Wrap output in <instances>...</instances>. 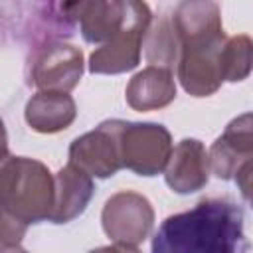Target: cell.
<instances>
[{
    "instance_id": "2e32d148",
    "label": "cell",
    "mask_w": 253,
    "mask_h": 253,
    "mask_svg": "<svg viewBox=\"0 0 253 253\" xmlns=\"http://www.w3.org/2000/svg\"><path fill=\"white\" fill-rule=\"evenodd\" d=\"M253 71V40L247 34L227 38L221 51V77L223 81L237 83Z\"/></svg>"
},
{
    "instance_id": "5bb4252c",
    "label": "cell",
    "mask_w": 253,
    "mask_h": 253,
    "mask_svg": "<svg viewBox=\"0 0 253 253\" xmlns=\"http://www.w3.org/2000/svg\"><path fill=\"white\" fill-rule=\"evenodd\" d=\"M125 99L134 111H156L176 99V81L170 69L148 65L128 81Z\"/></svg>"
},
{
    "instance_id": "6da1fadb",
    "label": "cell",
    "mask_w": 253,
    "mask_h": 253,
    "mask_svg": "<svg viewBox=\"0 0 253 253\" xmlns=\"http://www.w3.org/2000/svg\"><path fill=\"white\" fill-rule=\"evenodd\" d=\"M152 253H247L241 208L225 198H206L168 215L152 235Z\"/></svg>"
},
{
    "instance_id": "d6986e66",
    "label": "cell",
    "mask_w": 253,
    "mask_h": 253,
    "mask_svg": "<svg viewBox=\"0 0 253 253\" xmlns=\"http://www.w3.org/2000/svg\"><path fill=\"white\" fill-rule=\"evenodd\" d=\"M89 253H140L138 247L134 245H123V243H113V245H105V247H97Z\"/></svg>"
},
{
    "instance_id": "ffe728a7",
    "label": "cell",
    "mask_w": 253,
    "mask_h": 253,
    "mask_svg": "<svg viewBox=\"0 0 253 253\" xmlns=\"http://www.w3.org/2000/svg\"><path fill=\"white\" fill-rule=\"evenodd\" d=\"M2 253H28L20 245H2Z\"/></svg>"
},
{
    "instance_id": "4fadbf2b",
    "label": "cell",
    "mask_w": 253,
    "mask_h": 253,
    "mask_svg": "<svg viewBox=\"0 0 253 253\" xmlns=\"http://www.w3.org/2000/svg\"><path fill=\"white\" fill-rule=\"evenodd\" d=\"M77 117V105L69 93L38 91L30 97L24 109L28 126L42 134H55L71 126Z\"/></svg>"
},
{
    "instance_id": "8992f818",
    "label": "cell",
    "mask_w": 253,
    "mask_h": 253,
    "mask_svg": "<svg viewBox=\"0 0 253 253\" xmlns=\"http://www.w3.org/2000/svg\"><path fill=\"white\" fill-rule=\"evenodd\" d=\"M172 134L158 123H123V168L138 176H156L166 170L172 156Z\"/></svg>"
},
{
    "instance_id": "3957f363",
    "label": "cell",
    "mask_w": 253,
    "mask_h": 253,
    "mask_svg": "<svg viewBox=\"0 0 253 253\" xmlns=\"http://www.w3.org/2000/svg\"><path fill=\"white\" fill-rule=\"evenodd\" d=\"M2 215L26 225L49 221L55 206V176L49 168L28 156H6L0 168Z\"/></svg>"
},
{
    "instance_id": "ba28073f",
    "label": "cell",
    "mask_w": 253,
    "mask_h": 253,
    "mask_svg": "<svg viewBox=\"0 0 253 253\" xmlns=\"http://www.w3.org/2000/svg\"><path fill=\"white\" fill-rule=\"evenodd\" d=\"M121 119L103 121L93 130L77 136L69 146V164L81 168L91 178H111L123 168Z\"/></svg>"
},
{
    "instance_id": "30bf717a",
    "label": "cell",
    "mask_w": 253,
    "mask_h": 253,
    "mask_svg": "<svg viewBox=\"0 0 253 253\" xmlns=\"http://www.w3.org/2000/svg\"><path fill=\"white\" fill-rule=\"evenodd\" d=\"M210 154L202 140L182 138L168 160L164 180L176 194H194L210 180Z\"/></svg>"
},
{
    "instance_id": "8fae6325",
    "label": "cell",
    "mask_w": 253,
    "mask_h": 253,
    "mask_svg": "<svg viewBox=\"0 0 253 253\" xmlns=\"http://www.w3.org/2000/svg\"><path fill=\"white\" fill-rule=\"evenodd\" d=\"M67 10L75 22L85 42L105 45L111 42L126 24L128 18V0H95V2H77L67 4Z\"/></svg>"
},
{
    "instance_id": "5b68a950",
    "label": "cell",
    "mask_w": 253,
    "mask_h": 253,
    "mask_svg": "<svg viewBox=\"0 0 253 253\" xmlns=\"http://www.w3.org/2000/svg\"><path fill=\"white\" fill-rule=\"evenodd\" d=\"M83 51L73 43L55 40L34 47L28 61V83L38 91L69 93L83 75Z\"/></svg>"
},
{
    "instance_id": "7a4b0ae2",
    "label": "cell",
    "mask_w": 253,
    "mask_h": 253,
    "mask_svg": "<svg viewBox=\"0 0 253 253\" xmlns=\"http://www.w3.org/2000/svg\"><path fill=\"white\" fill-rule=\"evenodd\" d=\"M180 43L176 73L182 89L192 97H210L221 83V51L227 36L215 2H180L172 12Z\"/></svg>"
},
{
    "instance_id": "52a82bcc",
    "label": "cell",
    "mask_w": 253,
    "mask_h": 253,
    "mask_svg": "<svg viewBox=\"0 0 253 253\" xmlns=\"http://www.w3.org/2000/svg\"><path fill=\"white\" fill-rule=\"evenodd\" d=\"M101 225L113 243L136 247L154 227V208L146 196L132 190H121L105 202Z\"/></svg>"
},
{
    "instance_id": "7c38bea8",
    "label": "cell",
    "mask_w": 253,
    "mask_h": 253,
    "mask_svg": "<svg viewBox=\"0 0 253 253\" xmlns=\"http://www.w3.org/2000/svg\"><path fill=\"white\" fill-rule=\"evenodd\" d=\"M93 192V178L87 172L73 164L59 168L55 174V206L49 221L69 223L75 217H79L87 210Z\"/></svg>"
},
{
    "instance_id": "9a60e30c",
    "label": "cell",
    "mask_w": 253,
    "mask_h": 253,
    "mask_svg": "<svg viewBox=\"0 0 253 253\" xmlns=\"http://www.w3.org/2000/svg\"><path fill=\"white\" fill-rule=\"evenodd\" d=\"M144 57L150 65L170 69L178 63L180 57V43L172 24V16H160L152 20L146 38H144Z\"/></svg>"
},
{
    "instance_id": "e0dca14e",
    "label": "cell",
    "mask_w": 253,
    "mask_h": 253,
    "mask_svg": "<svg viewBox=\"0 0 253 253\" xmlns=\"http://www.w3.org/2000/svg\"><path fill=\"white\" fill-rule=\"evenodd\" d=\"M26 229H28L26 223L10 215H2V245H20Z\"/></svg>"
},
{
    "instance_id": "9c48e42d",
    "label": "cell",
    "mask_w": 253,
    "mask_h": 253,
    "mask_svg": "<svg viewBox=\"0 0 253 253\" xmlns=\"http://www.w3.org/2000/svg\"><path fill=\"white\" fill-rule=\"evenodd\" d=\"M210 168L219 180L235 178L237 170L253 160V113H243L227 123L210 148Z\"/></svg>"
},
{
    "instance_id": "ac0fdd59",
    "label": "cell",
    "mask_w": 253,
    "mask_h": 253,
    "mask_svg": "<svg viewBox=\"0 0 253 253\" xmlns=\"http://www.w3.org/2000/svg\"><path fill=\"white\" fill-rule=\"evenodd\" d=\"M233 180H235V184H237L241 196L245 198V202H247V204L251 206V210H253V160L245 162V164L237 170V174H235Z\"/></svg>"
},
{
    "instance_id": "277c9868",
    "label": "cell",
    "mask_w": 253,
    "mask_h": 253,
    "mask_svg": "<svg viewBox=\"0 0 253 253\" xmlns=\"http://www.w3.org/2000/svg\"><path fill=\"white\" fill-rule=\"evenodd\" d=\"M152 24L148 4L128 0V18L123 30L105 45H99L89 55V71L93 75H117L130 71L140 61L142 43Z\"/></svg>"
}]
</instances>
